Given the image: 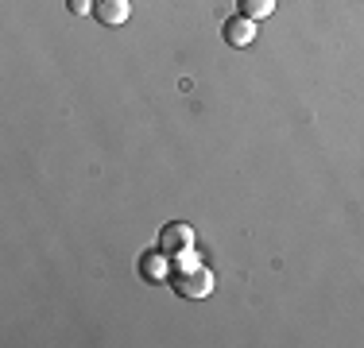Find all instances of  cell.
Masks as SVG:
<instances>
[{
	"label": "cell",
	"mask_w": 364,
	"mask_h": 348,
	"mask_svg": "<svg viewBox=\"0 0 364 348\" xmlns=\"http://www.w3.org/2000/svg\"><path fill=\"white\" fill-rule=\"evenodd\" d=\"M171 286H175L178 298H190V302H202L213 294V286H218V278H213L210 267H186V271H171Z\"/></svg>",
	"instance_id": "1"
},
{
	"label": "cell",
	"mask_w": 364,
	"mask_h": 348,
	"mask_svg": "<svg viewBox=\"0 0 364 348\" xmlns=\"http://www.w3.org/2000/svg\"><path fill=\"white\" fill-rule=\"evenodd\" d=\"M155 248H163L167 256H178V251H190L194 248V229H190L186 221H171L159 229V244Z\"/></svg>",
	"instance_id": "2"
},
{
	"label": "cell",
	"mask_w": 364,
	"mask_h": 348,
	"mask_svg": "<svg viewBox=\"0 0 364 348\" xmlns=\"http://www.w3.org/2000/svg\"><path fill=\"white\" fill-rule=\"evenodd\" d=\"M128 16H132L128 0H93V20L105 28H120V23H128Z\"/></svg>",
	"instance_id": "3"
},
{
	"label": "cell",
	"mask_w": 364,
	"mask_h": 348,
	"mask_svg": "<svg viewBox=\"0 0 364 348\" xmlns=\"http://www.w3.org/2000/svg\"><path fill=\"white\" fill-rule=\"evenodd\" d=\"M140 275L147 278V283H171V256L163 248L144 251L140 256Z\"/></svg>",
	"instance_id": "4"
},
{
	"label": "cell",
	"mask_w": 364,
	"mask_h": 348,
	"mask_svg": "<svg viewBox=\"0 0 364 348\" xmlns=\"http://www.w3.org/2000/svg\"><path fill=\"white\" fill-rule=\"evenodd\" d=\"M256 39V20H248V16H232V20H225V43L229 47H252Z\"/></svg>",
	"instance_id": "5"
},
{
	"label": "cell",
	"mask_w": 364,
	"mask_h": 348,
	"mask_svg": "<svg viewBox=\"0 0 364 348\" xmlns=\"http://www.w3.org/2000/svg\"><path fill=\"white\" fill-rule=\"evenodd\" d=\"M275 4L279 0H237V12L248 16V20H267L275 12Z\"/></svg>",
	"instance_id": "6"
},
{
	"label": "cell",
	"mask_w": 364,
	"mask_h": 348,
	"mask_svg": "<svg viewBox=\"0 0 364 348\" xmlns=\"http://www.w3.org/2000/svg\"><path fill=\"white\" fill-rule=\"evenodd\" d=\"M66 8L74 16H85V12H93V0H66Z\"/></svg>",
	"instance_id": "7"
}]
</instances>
